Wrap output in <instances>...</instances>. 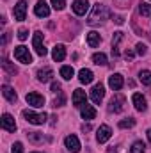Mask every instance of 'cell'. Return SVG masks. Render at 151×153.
I'll use <instances>...</instances> for the list:
<instances>
[{"mask_svg": "<svg viewBox=\"0 0 151 153\" xmlns=\"http://www.w3.org/2000/svg\"><path fill=\"white\" fill-rule=\"evenodd\" d=\"M109 9H107V5H103V4H94L93 5V11H91V14H89V18H87V23L89 25H100V23H103L107 18H109Z\"/></svg>", "mask_w": 151, "mask_h": 153, "instance_id": "6da1fadb", "label": "cell"}, {"mask_svg": "<svg viewBox=\"0 0 151 153\" xmlns=\"http://www.w3.org/2000/svg\"><path fill=\"white\" fill-rule=\"evenodd\" d=\"M14 59H16L18 62H21V64H30V62H32V53L29 52L27 46L20 45V46L14 48Z\"/></svg>", "mask_w": 151, "mask_h": 153, "instance_id": "7a4b0ae2", "label": "cell"}, {"mask_svg": "<svg viewBox=\"0 0 151 153\" xmlns=\"http://www.w3.org/2000/svg\"><path fill=\"white\" fill-rule=\"evenodd\" d=\"M23 117H25L29 123H32V125H44L48 116L44 114V112H39L38 114V112H34V111L25 109V111H23Z\"/></svg>", "mask_w": 151, "mask_h": 153, "instance_id": "3957f363", "label": "cell"}, {"mask_svg": "<svg viewBox=\"0 0 151 153\" xmlns=\"http://www.w3.org/2000/svg\"><path fill=\"white\" fill-rule=\"evenodd\" d=\"M124 105H126V98L123 96V94H119V93H115L114 94V98L110 100V103H109V111L110 112H123L124 111Z\"/></svg>", "mask_w": 151, "mask_h": 153, "instance_id": "277c9868", "label": "cell"}, {"mask_svg": "<svg viewBox=\"0 0 151 153\" xmlns=\"http://www.w3.org/2000/svg\"><path fill=\"white\" fill-rule=\"evenodd\" d=\"M44 36H43V32H34V38H32V46H34V50H36V53H38L39 57H44L46 53H48V50L44 48Z\"/></svg>", "mask_w": 151, "mask_h": 153, "instance_id": "5b68a950", "label": "cell"}, {"mask_svg": "<svg viewBox=\"0 0 151 153\" xmlns=\"http://www.w3.org/2000/svg\"><path fill=\"white\" fill-rule=\"evenodd\" d=\"M110 137H112V128H110L109 125H101V126L98 128V132H96V139H98V143L103 144V143H107Z\"/></svg>", "mask_w": 151, "mask_h": 153, "instance_id": "8992f818", "label": "cell"}, {"mask_svg": "<svg viewBox=\"0 0 151 153\" xmlns=\"http://www.w3.org/2000/svg\"><path fill=\"white\" fill-rule=\"evenodd\" d=\"M64 146L68 148V152H71V153H78V152H80V148H82V146H80L78 137L73 135V134H71V135H68V137L64 139Z\"/></svg>", "mask_w": 151, "mask_h": 153, "instance_id": "52a82bcc", "label": "cell"}, {"mask_svg": "<svg viewBox=\"0 0 151 153\" xmlns=\"http://www.w3.org/2000/svg\"><path fill=\"white\" fill-rule=\"evenodd\" d=\"M25 100H27V103L32 105V107H43V105H44V96L39 94V93H27Z\"/></svg>", "mask_w": 151, "mask_h": 153, "instance_id": "ba28073f", "label": "cell"}, {"mask_svg": "<svg viewBox=\"0 0 151 153\" xmlns=\"http://www.w3.org/2000/svg\"><path fill=\"white\" fill-rule=\"evenodd\" d=\"M103 96H105V87H103V84H96V85L93 87V91H91V100L98 105V103H101Z\"/></svg>", "mask_w": 151, "mask_h": 153, "instance_id": "9c48e42d", "label": "cell"}, {"mask_svg": "<svg viewBox=\"0 0 151 153\" xmlns=\"http://www.w3.org/2000/svg\"><path fill=\"white\" fill-rule=\"evenodd\" d=\"M27 16V2L25 0H20L16 5H14V18L18 22H23Z\"/></svg>", "mask_w": 151, "mask_h": 153, "instance_id": "30bf717a", "label": "cell"}, {"mask_svg": "<svg viewBox=\"0 0 151 153\" xmlns=\"http://www.w3.org/2000/svg\"><path fill=\"white\" fill-rule=\"evenodd\" d=\"M71 7H73V13H75L76 16H84L89 11V2L87 0H75Z\"/></svg>", "mask_w": 151, "mask_h": 153, "instance_id": "8fae6325", "label": "cell"}, {"mask_svg": "<svg viewBox=\"0 0 151 153\" xmlns=\"http://www.w3.org/2000/svg\"><path fill=\"white\" fill-rule=\"evenodd\" d=\"M123 85H124V78H123V75L114 73V75L109 76V87H110L112 91H119Z\"/></svg>", "mask_w": 151, "mask_h": 153, "instance_id": "7c38bea8", "label": "cell"}, {"mask_svg": "<svg viewBox=\"0 0 151 153\" xmlns=\"http://www.w3.org/2000/svg\"><path fill=\"white\" fill-rule=\"evenodd\" d=\"M132 102H133V105H135V109H137L139 112H144V111L148 109L146 98H144L141 93H133V96H132Z\"/></svg>", "mask_w": 151, "mask_h": 153, "instance_id": "4fadbf2b", "label": "cell"}, {"mask_svg": "<svg viewBox=\"0 0 151 153\" xmlns=\"http://www.w3.org/2000/svg\"><path fill=\"white\" fill-rule=\"evenodd\" d=\"M34 13L39 18H46V16H50V7H48V4L44 0H39L38 4L34 5Z\"/></svg>", "mask_w": 151, "mask_h": 153, "instance_id": "5bb4252c", "label": "cell"}, {"mask_svg": "<svg viewBox=\"0 0 151 153\" xmlns=\"http://www.w3.org/2000/svg\"><path fill=\"white\" fill-rule=\"evenodd\" d=\"M2 128H4V130H7V132H13V134L16 132V123H14V117H13L11 114H7V112L2 116Z\"/></svg>", "mask_w": 151, "mask_h": 153, "instance_id": "9a60e30c", "label": "cell"}, {"mask_svg": "<svg viewBox=\"0 0 151 153\" xmlns=\"http://www.w3.org/2000/svg\"><path fill=\"white\" fill-rule=\"evenodd\" d=\"M52 57L55 62H62L66 59V46L64 45H55L53 50H52Z\"/></svg>", "mask_w": 151, "mask_h": 153, "instance_id": "2e32d148", "label": "cell"}, {"mask_svg": "<svg viewBox=\"0 0 151 153\" xmlns=\"http://www.w3.org/2000/svg\"><path fill=\"white\" fill-rule=\"evenodd\" d=\"M85 103H87V96H85V91H82V89H75V93H73V105L82 109Z\"/></svg>", "mask_w": 151, "mask_h": 153, "instance_id": "e0dca14e", "label": "cell"}, {"mask_svg": "<svg viewBox=\"0 0 151 153\" xmlns=\"http://www.w3.org/2000/svg\"><path fill=\"white\" fill-rule=\"evenodd\" d=\"M2 94H4V96H5V100H7V102H11V103H14V102L18 100L16 91H14L11 85H7V84H5V85H2Z\"/></svg>", "mask_w": 151, "mask_h": 153, "instance_id": "ac0fdd59", "label": "cell"}, {"mask_svg": "<svg viewBox=\"0 0 151 153\" xmlns=\"http://www.w3.org/2000/svg\"><path fill=\"white\" fill-rule=\"evenodd\" d=\"M100 43H101V36H100V32H96V30H91V32L87 34V45H89L91 48H96V46H100Z\"/></svg>", "mask_w": 151, "mask_h": 153, "instance_id": "d6986e66", "label": "cell"}, {"mask_svg": "<svg viewBox=\"0 0 151 153\" xmlns=\"http://www.w3.org/2000/svg\"><path fill=\"white\" fill-rule=\"evenodd\" d=\"M78 80H80L82 84H91V82L94 80V75H93V71H91V70L82 68V70L78 71Z\"/></svg>", "mask_w": 151, "mask_h": 153, "instance_id": "ffe728a7", "label": "cell"}, {"mask_svg": "<svg viewBox=\"0 0 151 153\" xmlns=\"http://www.w3.org/2000/svg\"><path fill=\"white\" fill-rule=\"evenodd\" d=\"M124 39V34L121 30L114 32V38H112V53L114 55H119V43Z\"/></svg>", "mask_w": 151, "mask_h": 153, "instance_id": "44dd1931", "label": "cell"}, {"mask_svg": "<svg viewBox=\"0 0 151 153\" xmlns=\"http://www.w3.org/2000/svg\"><path fill=\"white\" fill-rule=\"evenodd\" d=\"M52 76H53V71H52V68H41L38 71V80L39 82H50L52 80Z\"/></svg>", "mask_w": 151, "mask_h": 153, "instance_id": "7402d4cb", "label": "cell"}, {"mask_svg": "<svg viewBox=\"0 0 151 153\" xmlns=\"http://www.w3.org/2000/svg\"><path fill=\"white\" fill-rule=\"evenodd\" d=\"M80 114H82L84 119H94V117H96V109H94L93 105H87V103H85V105L82 107Z\"/></svg>", "mask_w": 151, "mask_h": 153, "instance_id": "603a6c76", "label": "cell"}, {"mask_svg": "<svg viewBox=\"0 0 151 153\" xmlns=\"http://www.w3.org/2000/svg\"><path fill=\"white\" fill-rule=\"evenodd\" d=\"M73 75H75L73 66H62V68H61V76H62L64 80H71Z\"/></svg>", "mask_w": 151, "mask_h": 153, "instance_id": "cb8c5ba5", "label": "cell"}, {"mask_svg": "<svg viewBox=\"0 0 151 153\" xmlns=\"http://www.w3.org/2000/svg\"><path fill=\"white\" fill-rule=\"evenodd\" d=\"M2 68H4L9 75H16V73H18V68H16L14 64H11V61H7V59L2 61Z\"/></svg>", "mask_w": 151, "mask_h": 153, "instance_id": "d4e9b609", "label": "cell"}, {"mask_svg": "<svg viewBox=\"0 0 151 153\" xmlns=\"http://www.w3.org/2000/svg\"><path fill=\"white\" fill-rule=\"evenodd\" d=\"M146 152V144L142 141H135L130 148V153H144Z\"/></svg>", "mask_w": 151, "mask_h": 153, "instance_id": "484cf974", "label": "cell"}, {"mask_svg": "<svg viewBox=\"0 0 151 153\" xmlns=\"http://www.w3.org/2000/svg\"><path fill=\"white\" fill-rule=\"evenodd\" d=\"M93 62L98 64V66H105V64H107V55L101 53V52H100V53H94V55H93Z\"/></svg>", "mask_w": 151, "mask_h": 153, "instance_id": "4316f807", "label": "cell"}, {"mask_svg": "<svg viewBox=\"0 0 151 153\" xmlns=\"http://www.w3.org/2000/svg\"><path fill=\"white\" fill-rule=\"evenodd\" d=\"M139 80H141L144 85H151V71H148V70H142V71L139 73Z\"/></svg>", "mask_w": 151, "mask_h": 153, "instance_id": "83f0119b", "label": "cell"}, {"mask_svg": "<svg viewBox=\"0 0 151 153\" xmlns=\"http://www.w3.org/2000/svg\"><path fill=\"white\" fill-rule=\"evenodd\" d=\"M139 13H141L142 16H151V5L148 2H141V4H139Z\"/></svg>", "mask_w": 151, "mask_h": 153, "instance_id": "f1b7e54d", "label": "cell"}, {"mask_svg": "<svg viewBox=\"0 0 151 153\" xmlns=\"http://www.w3.org/2000/svg\"><path fill=\"white\" fill-rule=\"evenodd\" d=\"M29 139H30L32 143H43V141H44L43 134H39V132H30V134H29Z\"/></svg>", "mask_w": 151, "mask_h": 153, "instance_id": "f546056e", "label": "cell"}, {"mask_svg": "<svg viewBox=\"0 0 151 153\" xmlns=\"http://www.w3.org/2000/svg\"><path fill=\"white\" fill-rule=\"evenodd\" d=\"M135 125V119H132V117H128V119H123V121H119V128H132Z\"/></svg>", "mask_w": 151, "mask_h": 153, "instance_id": "4dcf8cb0", "label": "cell"}, {"mask_svg": "<svg viewBox=\"0 0 151 153\" xmlns=\"http://www.w3.org/2000/svg\"><path fill=\"white\" fill-rule=\"evenodd\" d=\"M52 5H53V9H57V11H62V9L66 7V0H52Z\"/></svg>", "mask_w": 151, "mask_h": 153, "instance_id": "1f68e13d", "label": "cell"}, {"mask_svg": "<svg viewBox=\"0 0 151 153\" xmlns=\"http://www.w3.org/2000/svg\"><path fill=\"white\" fill-rule=\"evenodd\" d=\"M135 48H137V53H139V55H146V53H148V46H146L144 43H137Z\"/></svg>", "mask_w": 151, "mask_h": 153, "instance_id": "d6a6232c", "label": "cell"}, {"mask_svg": "<svg viewBox=\"0 0 151 153\" xmlns=\"http://www.w3.org/2000/svg\"><path fill=\"white\" fill-rule=\"evenodd\" d=\"M27 38H29V30H27V29H20V30H18V39H20V41H25Z\"/></svg>", "mask_w": 151, "mask_h": 153, "instance_id": "836d02e7", "label": "cell"}, {"mask_svg": "<svg viewBox=\"0 0 151 153\" xmlns=\"http://www.w3.org/2000/svg\"><path fill=\"white\" fill-rule=\"evenodd\" d=\"M11 153H23V144H21V143H14Z\"/></svg>", "mask_w": 151, "mask_h": 153, "instance_id": "e575fe53", "label": "cell"}, {"mask_svg": "<svg viewBox=\"0 0 151 153\" xmlns=\"http://www.w3.org/2000/svg\"><path fill=\"white\" fill-rule=\"evenodd\" d=\"M52 93H61V84L59 82H52Z\"/></svg>", "mask_w": 151, "mask_h": 153, "instance_id": "d590c367", "label": "cell"}, {"mask_svg": "<svg viewBox=\"0 0 151 153\" xmlns=\"http://www.w3.org/2000/svg\"><path fill=\"white\" fill-rule=\"evenodd\" d=\"M133 55H135V53H133L132 50H126V52H124V57H126V59H132Z\"/></svg>", "mask_w": 151, "mask_h": 153, "instance_id": "8d00e7d4", "label": "cell"}, {"mask_svg": "<svg viewBox=\"0 0 151 153\" xmlns=\"http://www.w3.org/2000/svg\"><path fill=\"white\" fill-rule=\"evenodd\" d=\"M7 41H9V32H5V34H4V38H2V45H5Z\"/></svg>", "mask_w": 151, "mask_h": 153, "instance_id": "74e56055", "label": "cell"}, {"mask_svg": "<svg viewBox=\"0 0 151 153\" xmlns=\"http://www.w3.org/2000/svg\"><path fill=\"white\" fill-rule=\"evenodd\" d=\"M123 22H124V20H123V18H121V16H117V18H115V23H119V25H121V23H123Z\"/></svg>", "mask_w": 151, "mask_h": 153, "instance_id": "f35d334b", "label": "cell"}, {"mask_svg": "<svg viewBox=\"0 0 151 153\" xmlns=\"http://www.w3.org/2000/svg\"><path fill=\"white\" fill-rule=\"evenodd\" d=\"M146 134H148V139H150V143H151V128L148 130V132H146Z\"/></svg>", "mask_w": 151, "mask_h": 153, "instance_id": "ab89813d", "label": "cell"}, {"mask_svg": "<svg viewBox=\"0 0 151 153\" xmlns=\"http://www.w3.org/2000/svg\"><path fill=\"white\" fill-rule=\"evenodd\" d=\"M34 153H41V152H34Z\"/></svg>", "mask_w": 151, "mask_h": 153, "instance_id": "60d3db41", "label": "cell"}]
</instances>
